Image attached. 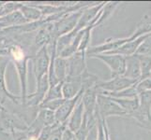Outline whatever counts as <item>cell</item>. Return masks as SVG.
I'll return each instance as SVG.
<instances>
[{
  "label": "cell",
  "mask_w": 151,
  "mask_h": 140,
  "mask_svg": "<svg viewBox=\"0 0 151 140\" xmlns=\"http://www.w3.org/2000/svg\"><path fill=\"white\" fill-rule=\"evenodd\" d=\"M8 57L10 62H12L20 82V98L22 104L27 103V65L28 61L32 60L33 56H29L24 47L19 42H15L13 39L12 43L9 47Z\"/></svg>",
  "instance_id": "cell-1"
},
{
  "label": "cell",
  "mask_w": 151,
  "mask_h": 140,
  "mask_svg": "<svg viewBox=\"0 0 151 140\" xmlns=\"http://www.w3.org/2000/svg\"><path fill=\"white\" fill-rule=\"evenodd\" d=\"M82 13L83 9L76 10L74 12H70L64 15L61 19L53 23V31H52L53 36L58 38L61 36L74 30L81 18Z\"/></svg>",
  "instance_id": "cell-2"
},
{
  "label": "cell",
  "mask_w": 151,
  "mask_h": 140,
  "mask_svg": "<svg viewBox=\"0 0 151 140\" xmlns=\"http://www.w3.org/2000/svg\"><path fill=\"white\" fill-rule=\"evenodd\" d=\"M32 61H33V71L36 79V84H37L44 76L48 74L49 71L51 57L47 46L39 50L33 56Z\"/></svg>",
  "instance_id": "cell-3"
},
{
  "label": "cell",
  "mask_w": 151,
  "mask_h": 140,
  "mask_svg": "<svg viewBox=\"0 0 151 140\" xmlns=\"http://www.w3.org/2000/svg\"><path fill=\"white\" fill-rule=\"evenodd\" d=\"M68 76L67 77H81L86 71V51H77L75 54L67 59Z\"/></svg>",
  "instance_id": "cell-4"
},
{
  "label": "cell",
  "mask_w": 151,
  "mask_h": 140,
  "mask_svg": "<svg viewBox=\"0 0 151 140\" xmlns=\"http://www.w3.org/2000/svg\"><path fill=\"white\" fill-rule=\"evenodd\" d=\"M83 92H84V90H83L79 95H77L75 97L71 98V99H67V100L65 99L64 103L62 104L58 109L55 112L56 123H59V124L66 123L67 124V121L69 120L70 114L72 113V111H73L78 102L80 101Z\"/></svg>",
  "instance_id": "cell-5"
},
{
  "label": "cell",
  "mask_w": 151,
  "mask_h": 140,
  "mask_svg": "<svg viewBox=\"0 0 151 140\" xmlns=\"http://www.w3.org/2000/svg\"><path fill=\"white\" fill-rule=\"evenodd\" d=\"M9 62L10 60L9 57L0 56V95L8 98L9 100L12 101L13 103H22L21 102L20 96L14 95L7 88L6 71H7V67L9 64Z\"/></svg>",
  "instance_id": "cell-6"
},
{
  "label": "cell",
  "mask_w": 151,
  "mask_h": 140,
  "mask_svg": "<svg viewBox=\"0 0 151 140\" xmlns=\"http://www.w3.org/2000/svg\"><path fill=\"white\" fill-rule=\"evenodd\" d=\"M81 77H67L62 84V96L64 99H71L82 92Z\"/></svg>",
  "instance_id": "cell-7"
},
{
  "label": "cell",
  "mask_w": 151,
  "mask_h": 140,
  "mask_svg": "<svg viewBox=\"0 0 151 140\" xmlns=\"http://www.w3.org/2000/svg\"><path fill=\"white\" fill-rule=\"evenodd\" d=\"M84 116H85V109L82 100L80 99L73 111L70 114L69 120L67 121V128L70 130L72 133H76L82 126L83 122H84Z\"/></svg>",
  "instance_id": "cell-8"
},
{
  "label": "cell",
  "mask_w": 151,
  "mask_h": 140,
  "mask_svg": "<svg viewBox=\"0 0 151 140\" xmlns=\"http://www.w3.org/2000/svg\"><path fill=\"white\" fill-rule=\"evenodd\" d=\"M25 23H28L27 21L24 18L20 10H16L8 15H5L3 17H0V24L2 25L4 29L13 26H19Z\"/></svg>",
  "instance_id": "cell-9"
},
{
  "label": "cell",
  "mask_w": 151,
  "mask_h": 140,
  "mask_svg": "<svg viewBox=\"0 0 151 140\" xmlns=\"http://www.w3.org/2000/svg\"><path fill=\"white\" fill-rule=\"evenodd\" d=\"M20 12L22 13L24 18L27 21V23H35L42 19L40 10L32 4H23L20 8Z\"/></svg>",
  "instance_id": "cell-10"
},
{
  "label": "cell",
  "mask_w": 151,
  "mask_h": 140,
  "mask_svg": "<svg viewBox=\"0 0 151 140\" xmlns=\"http://www.w3.org/2000/svg\"><path fill=\"white\" fill-rule=\"evenodd\" d=\"M36 120H37L43 127L47 126H53L56 123L55 122V112L49 110L47 108L39 107L37 116H36Z\"/></svg>",
  "instance_id": "cell-11"
},
{
  "label": "cell",
  "mask_w": 151,
  "mask_h": 140,
  "mask_svg": "<svg viewBox=\"0 0 151 140\" xmlns=\"http://www.w3.org/2000/svg\"><path fill=\"white\" fill-rule=\"evenodd\" d=\"M62 84H63V82H59V83H57L56 85L49 87V90L47 93H46L43 102L63 98V96H62Z\"/></svg>",
  "instance_id": "cell-12"
},
{
  "label": "cell",
  "mask_w": 151,
  "mask_h": 140,
  "mask_svg": "<svg viewBox=\"0 0 151 140\" xmlns=\"http://www.w3.org/2000/svg\"><path fill=\"white\" fill-rule=\"evenodd\" d=\"M65 99L64 98H61V99H55V100H51V101H47V102H43L41 103L39 107H43V108H47L49 110H52L55 112L58 108L60 107V106L64 103Z\"/></svg>",
  "instance_id": "cell-13"
},
{
  "label": "cell",
  "mask_w": 151,
  "mask_h": 140,
  "mask_svg": "<svg viewBox=\"0 0 151 140\" xmlns=\"http://www.w3.org/2000/svg\"><path fill=\"white\" fill-rule=\"evenodd\" d=\"M67 128V124H57V125L54 128V130L52 131V134L48 140H62V136H63V133L65 129Z\"/></svg>",
  "instance_id": "cell-14"
},
{
  "label": "cell",
  "mask_w": 151,
  "mask_h": 140,
  "mask_svg": "<svg viewBox=\"0 0 151 140\" xmlns=\"http://www.w3.org/2000/svg\"><path fill=\"white\" fill-rule=\"evenodd\" d=\"M3 108H4V107H2V105H1V104H0V111H1V110L3 109Z\"/></svg>",
  "instance_id": "cell-15"
}]
</instances>
